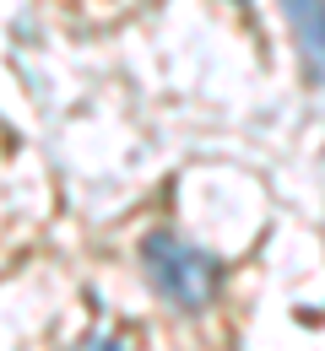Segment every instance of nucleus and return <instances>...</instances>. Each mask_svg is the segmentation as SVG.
Here are the masks:
<instances>
[{
    "label": "nucleus",
    "instance_id": "nucleus-2",
    "mask_svg": "<svg viewBox=\"0 0 325 351\" xmlns=\"http://www.w3.org/2000/svg\"><path fill=\"white\" fill-rule=\"evenodd\" d=\"M287 22H293V38L304 49V65L309 76L325 82V0H282Z\"/></svg>",
    "mask_w": 325,
    "mask_h": 351
},
{
    "label": "nucleus",
    "instance_id": "nucleus-3",
    "mask_svg": "<svg viewBox=\"0 0 325 351\" xmlns=\"http://www.w3.org/2000/svg\"><path fill=\"white\" fill-rule=\"evenodd\" d=\"M87 351H125V346H120V341H93Z\"/></svg>",
    "mask_w": 325,
    "mask_h": 351
},
{
    "label": "nucleus",
    "instance_id": "nucleus-1",
    "mask_svg": "<svg viewBox=\"0 0 325 351\" xmlns=\"http://www.w3.org/2000/svg\"><path fill=\"white\" fill-rule=\"evenodd\" d=\"M141 260H146V276H152V287H157L163 303L185 308V313L212 303V292H217V260L201 254V249H190L185 238L152 232L141 243Z\"/></svg>",
    "mask_w": 325,
    "mask_h": 351
}]
</instances>
